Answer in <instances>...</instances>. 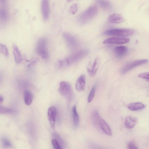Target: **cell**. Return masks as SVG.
Instances as JSON below:
<instances>
[{
  "label": "cell",
  "instance_id": "cell-25",
  "mask_svg": "<svg viewBox=\"0 0 149 149\" xmlns=\"http://www.w3.org/2000/svg\"><path fill=\"white\" fill-rule=\"evenodd\" d=\"M78 10L77 5L76 3L72 4L70 7L69 12L72 15L75 14Z\"/></svg>",
  "mask_w": 149,
  "mask_h": 149
},
{
  "label": "cell",
  "instance_id": "cell-13",
  "mask_svg": "<svg viewBox=\"0 0 149 149\" xmlns=\"http://www.w3.org/2000/svg\"><path fill=\"white\" fill-rule=\"evenodd\" d=\"M108 21L112 23H120L124 22V18L121 14L114 13L109 15L107 18Z\"/></svg>",
  "mask_w": 149,
  "mask_h": 149
},
{
  "label": "cell",
  "instance_id": "cell-28",
  "mask_svg": "<svg viewBox=\"0 0 149 149\" xmlns=\"http://www.w3.org/2000/svg\"><path fill=\"white\" fill-rule=\"evenodd\" d=\"M2 145L5 147H9L12 146V144L10 141L6 138H3L1 139Z\"/></svg>",
  "mask_w": 149,
  "mask_h": 149
},
{
  "label": "cell",
  "instance_id": "cell-29",
  "mask_svg": "<svg viewBox=\"0 0 149 149\" xmlns=\"http://www.w3.org/2000/svg\"><path fill=\"white\" fill-rule=\"evenodd\" d=\"M127 148L129 149H135L138 148L135 143L133 141H130L128 143Z\"/></svg>",
  "mask_w": 149,
  "mask_h": 149
},
{
  "label": "cell",
  "instance_id": "cell-19",
  "mask_svg": "<svg viewBox=\"0 0 149 149\" xmlns=\"http://www.w3.org/2000/svg\"><path fill=\"white\" fill-rule=\"evenodd\" d=\"M24 100L25 104L26 105H29L31 104L33 100V95L31 92L29 91H26L25 92Z\"/></svg>",
  "mask_w": 149,
  "mask_h": 149
},
{
  "label": "cell",
  "instance_id": "cell-24",
  "mask_svg": "<svg viewBox=\"0 0 149 149\" xmlns=\"http://www.w3.org/2000/svg\"><path fill=\"white\" fill-rule=\"evenodd\" d=\"M13 110L11 108L3 106H0V112L1 113H10L13 112Z\"/></svg>",
  "mask_w": 149,
  "mask_h": 149
},
{
  "label": "cell",
  "instance_id": "cell-3",
  "mask_svg": "<svg viewBox=\"0 0 149 149\" xmlns=\"http://www.w3.org/2000/svg\"><path fill=\"white\" fill-rule=\"evenodd\" d=\"M47 45V40L44 37L39 38L36 44V52L43 59H47L48 57Z\"/></svg>",
  "mask_w": 149,
  "mask_h": 149
},
{
  "label": "cell",
  "instance_id": "cell-30",
  "mask_svg": "<svg viewBox=\"0 0 149 149\" xmlns=\"http://www.w3.org/2000/svg\"><path fill=\"white\" fill-rule=\"evenodd\" d=\"M138 77L146 80L149 79V72L141 73L138 75Z\"/></svg>",
  "mask_w": 149,
  "mask_h": 149
},
{
  "label": "cell",
  "instance_id": "cell-34",
  "mask_svg": "<svg viewBox=\"0 0 149 149\" xmlns=\"http://www.w3.org/2000/svg\"><path fill=\"white\" fill-rule=\"evenodd\" d=\"M1 1H2L3 2H4V1H5V0H1Z\"/></svg>",
  "mask_w": 149,
  "mask_h": 149
},
{
  "label": "cell",
  "instance_id": "cell-6",
  "mask_svg": "<svg viewBox=\"0 0 149 149\" xmlns=\"http://www.w3.org/2000/svg\"><path fill=\"white\" fill-rule=\"evenodd\" d=\"M89 53L87 49H82L79 50L69 57L66 58L69 65L77 62L86 56Z\"/></svg>",
  "mask_w": 149,
  "mask_h": 149
},
{
  "label": "cell",
  "instance_id": "cell-9",
  "mask_svg": "<svg viewBox=\"0 0 149 149\" xmlns=\"http://www.w3.org/2000/svg\"><path fill=\"white\" fill-rule=\"evenodd\" d=\"M130 39L124 37H114L109 38L103 42L104 44H122L128 42Z\"/></svg>",
  "mask_w": 149,
  "mask_h": 149
},
{
  "label": "cell",
  "instance_id": "cell-18",
  "mask_svg": "<svg viewBox=\"0 0 149 149\" xmlns=\"http://www.w3.org/2000/svg\"><path fill=\"white\" fill-rule=\"evenodd\" d=\"M127 107L131 110L137 111L144 109L146 106L141 102H136L130 103L127 105Z\"/></svg>",
  "mask_w": 149,
  "mask_h": 149
},
{
  "label": "cell",
  "instance_id": "cell-12",
  "mask_svg": "<svg viewBox=\"0 0 149 149\" xmlns=\"http://www.w3.org/2000/svg\"><path fill=\"white\" fill-rule=\"evenodd\" d=\"M138 119L136 117L130 115L126 116L125 121V125L128 129H132L136 125Z\"/></svg>",
  "mask_w": 149,
  "mask_h": 149
},
{
  "label": "cell",
  "instance_id": "cell-4",
  "mask_svg": "<svg viewBox=\"0 0 149 149\" xmlns=\"http://www.w3.org/2000/svg\"><path fill=\"white\" fill-rule=\"evenodd\" d=\"M59 91L68 101H70L73 96V92L70 84L68 82L62 81L59 83Z\"/></svg>",
  "mask_w": 149,
  "mask_h": 149
},
{
  "label": "cell",
  "instance_id": "cell-5",
  "mask_svg": "<svg viewBox=\"0 0 149 149\" xmlns=\"http://www.w3.org/2000/svg\"><path fill=\"white\" fill-rule=\"evenodd\" d=\"M148 62L146 59L138 60L129 63L125 65L121 69L120 72L124 74L129 71L138 66L145 64Z\"/></svg>",
  "mask_w": 149,
  "mask_h": 149
},
{
  "label": "cell",
  "instance_id": "cell-31",
  "mask_svg": "<svg viewBox=\"0 0 149 149\" xmlns=\"http://www.w3.org/2000/svg\"><path fill=\"white\" fill-rule=\"evenodd\" d=\"M0 16L1 19L6 20L7 18V13L5 10L2 9L1 10Z\"/></svg>",
  "mask_w": 149,
  "mask_h": 149
},
{
  "label": "cell",
  "instance_id": "cell-35",
  "mask_svg": "<svg viewBox=\"0 0 149 149\" xmlns=\"http://www.w3.org/2000/svg\"><path fill=\"white\" fill-rule=\"evenodd\" d=\"M146 81H147L148 82H149V79H147V80H146Z\"/></svg>",
  "mask_w": 149,
  "mask_h": 149
},
{
  "label": "cell",
  "instance_id": "cell-7",
  "mask_svg": "<svg viewBox=\"0 0 149 149\" xmlns=\"http://www.w3.org/2000/svg\"><path fill=\"white\" fill-rule=\"evenodd\" d=\"M100 63V59L97 58L94 60L93 62H90L88 64L87 67V71L91 77H94L96 74L98 69Z\"/></svg>",
  "mask_w": 149,
  "mask_h": 149
},
{
  "label": "cell",
  "instance_id": "cell-17",
  "mask_svg": "<svg viewBox=\"0 0 149 149\" xmlns=\"http://www.w3.org/2000/svg\"><path fill=\"white\" fill-rule=\"evenodd\" d=\"M13 52L15 62L17 64L21 63L22 60V56L18 47L15 44L13 46Z\"/></svg>",
  "mask_w": 149,
  "mask_h": 149
},
{
  "label": "cell",
  "instance_id": "cell-23",
  "mask_svg": "<svg viewBox=\"0 0 149 149\" xmlns=\"http://www.w3.org/2000/svg\"><path fill=\"white\" fill-rule=\"evenodd\" d=\"M0 52L5 56H8L9 55L8 48L6 46L4 45L0 44Z\"/></svg>",
  "mask_w": 149,
  "mask_h": 149
},
{
  "label": "cell",
  "instance_id": "cell-10",
  "mask_svg": "<svg viewBox=\"0 0 149 149\" xmlns=\"http://www.w3.org/2000/svg\"><path fill=\"white\" fill-rule=\"evenodd\" d=\"M57 114V110L55 107L51 106L47 110V117L51 127L54 128L55 126L56 117Z\"/></svg>",
  "mask_w": 149,
  "mask_h": 149
},
{
  "label": "cell",
  "instance_id": "cell-8",
  "mask_svg": "<svg viewBox=\"0 0 149 149\" xmlns=\"http://www.w3.org/2000/svg\"><path fill=\"white\" fill-rule=\"evenodd\" d=\"M63 37L68 45L70 48H75L78 46V40L70 34L68 33H64L63 34Z\"/></svg>",
  "mask_w": 149,
  "mask_h": 149
},
{
  "label": "cell",
  "instance_id": "cell-33",
  "mask_svg": "<svg viewBox=\"0 0 149 149\" xmlns=\"http://www.w3.org/2000/svg\"><path fill=\"white\" fill-rule=\"evenodd\" d=\"M72 0H67V1L68 2H70V1H71Z\"/></svg>",
  "mask_w": 149,
  "mask_h": 149
},
{
  "label": "cell",
  "instance_id": "cell-32",
  "mask_svg": "<svg viewBox=\"0 0 149 149\" xmlns=\"http://www.w3.org/2000/svg\"><path fill=\"white\" fill-rule=\"evenodd\" d=\"M3 96L0 95V104H1L3 102Z\"/></svg>",
  "mask_w": 149,
  "mask_h": 149
},
{
  "label": "cell",
  "instance_id": "cell-14",
  "mask_svg": "<svg viewBox=\"0 0 149 149\" xmlns=\"http://www.w3.org/2000/svg\"><path fill=\"white\" fill-rule=\"evenodd\" d=\"M128 49L126 46H118L114 49V52L116 56L119 58H122L125 57L127 53Z\"/></svg>",
  "mask_w": 149,
  "mask_h": 149
},
{
  "label": "cell",
  "instance_id": "cell-26",
  "mask_svg": "<svg viewBox=\"0 0 149 149\" xmlns=\"http://www.w3.org/2000/svg\"><path fill=\"white\" fill-rule=\"evenodd\" d=\"M52 143L54 149H61L62 148L59 142L55 139H53L52 140Z\"/></svg>",
  "mask_w": 149,
  "mask_h": 149
},
{
  "label": "cell",
  "instance_id": "cell-16",
  "mask_svg": "<svg viewBox=\"0 0 149 149\" xmlns=\"http://www.w3.org/2000/svg\"><path fill=\"white\" fill-rule=\"evenodd\" d=\"M98 124L102 130L106 134L109 136L112 134L111 130L106 122L100 117L99 118Z\"/></svg>",
  "mask_w": 149,
  "mask_h": 149
},
{
  "label": "cell",
  "instance_id": "cell-15",
  "mask_svg": "<svg viewBox=\"0 0 149 149\" xmlns=\"http://www.w3.org/2000/svg\"><path fill=\"white\" fill-rule=\"evenodd\" d=\"M86 82L85 75L82 74L77 79L75 84V88L78 91H83L84 89Z\"/></svg>",
  "mask_w": 149,
  "mask_h": 149
},
{
  "label": "cell",
  "instance_id": "cell-22",
  "mask_svg": "<svg viewBox=\"0 0 149 149\" xmlns=\"http://www.w3.org/2000/svg\"><path fill=\"white\" fill-rule=\"evenodd\" d=\"M56 66L58 68L62 69L69 66V65L65 58L58 60L56 63Z\"/></svg>",
  "mask_w": 149,
  "mask_h": 149
},
{
  "label": "cell",
  "instance_id": "cell-1",
  "mask_svg": "<svg viewBox=\"0 0 149 149\" xmlns=\"http://www.w3.org/2000/svg\"><path fill=\"white\" fill-rule=\"evenodd\" d=\"M98 10L97 6L93 5L81 14L78 18V21L81 24H85L88 22L96 15Z\"/></svg>",
  "mask_w": 149,
  "mask_h": 149
},
{
  "label": "cell",
  "instance_id": "cell-11",
  "mask_svg": "<svg viewBox=\"0 0 149 149\" xmlns=\"http://www.w3.org/2000/svg\"><path fill=\"white\" fill-rule=\"evenodd\" d=\"M41 9L43 17L45 21L47 20L49 18L50 9L49 0H42Z\"/></svg>",
  "mask_w": 149,
  "mask_h": 149
},
{
  "label": "cell",
  "instance_id": "cell-21",
  "mask_svg": "<svg viewBox=\"0 0 149 149\" xmlns=\"http://www.w3.org/2000/svg\"><path fill=\"white\" fill-rule=\"evenodd\" d=\"M73 118L74 125L76 126L78 125L79 118L78 114L77 112L76 105L74 106L72 109Z\"/></svg>",
  "mask_w": 149,
  "mask_h": 149
},
{
  "label": "cell",
  "instance_id": "cell-2",
  "mask_svg": "<svg viewBox=\"0 0 149 149\" xmlns=\"http://www.w3.org/2000/svg\"><path fill=\"white\" fill-rule=\"evenodd\" d=\"M134 30L129 28H118L110 29L104 31L103 34L105 36H113L125 37L132 35Z\"/></svg>",
  "mask_w": 149,
  "mask_h": 149
},
{
  "label": "cell",
  "instance_id": "cell-27",
  "mask_svg": "<svg viewBox=\"0 0 149 149\" xmlns=\"http://www.w3.org/2000/svg\"><path fill=\"white\" fill-rule=\"evenodd\" d=\"M95 87H93L89 93L88 99V102L89 103L91 102L93 100L95 93Z\"/></svg>",
  "mask_w": 149,
  "mask_h": 149
},
{
  "label": "cell",
  "instance_id": "cell-20",
  "mask_svg": "<svg viewBox=\"0 0 149 149\" xmlns=\"http://www.w3.org/2000/svg\"><path fill=\"white\" fill-rule=\"evenodd\" d=\"M96 1L101 7L104 9H109L112 7L110 2L107 0H96Z\"/></svg>",
  "mask_w": 149,
  "mask_h": 149
}]
</instances>
